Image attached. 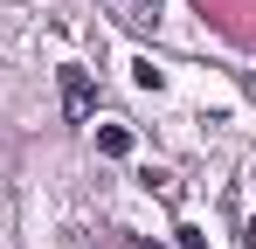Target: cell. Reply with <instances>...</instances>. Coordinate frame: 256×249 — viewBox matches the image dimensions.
<instances>
[{
	"label": "cell",
	"mask_w": 256,
	"mask_h": 249,
	"mask_svg": "<svg viewBox=\"0 0 256 249\" xmlns=\"http://www.w3.org/2000/svg\"><path fill=\"white\" fill-rule=\"evenodd\" d=\"M90 104H97L90 70H76V62H70V70H62V111H70V118H90Z\"/></svg>",
	"instance_id": "1"
},
{
	"label": "cell",
	"mask_w": 256,
	"mask_h": 249,
	"mask_svg": "<svg viewBox=\"0 0 256 249\" xmlns=\"http://www.w3.org/2000/svg\"><path fill=\"white\" fill-rule=\"evenodd\" d=\"M118 21H125L132 35H146V28H160V0H104Z\"/></svg>",
	"instance_id": "2"
},
{
	"label": "cell",
	"mask_w": 256,
	"mask_h": 249,
	"mask_svg": "<svg viewBox=\"0 0 256 249\" xmlns=\"http://www.w3.org/2000/svg\"><path fill=\"white\" fill-rule=\"evenodd\" d=\"M97 152H104V160H125V152H132V132H125V124H104V132H97Z\"/></svg>",
	"instance_id": "3"
},
{
	"label": "cell",
	"mask_w": 256,
	"mask_h": 249,
	"mask_svg": "<svg viewBox=\"0 0 256 249\" xmlns=\"http://www.w3.org/2000/svg\"><path fill=\"white\" fill-rule=\"evenodd\" d=\"M180 249H208V236L201 228H180Z\"/></svg>",
	"instance_id": "4"
},
{
	"label": "cell",
	"mask_w": 256,
	"mask_h": 249,
	"mask_svg": "<svg viewBox=\"0 0 256 249\" xmlns=\"http://www.w3.org/2000/svg\"><path fill=\"white\" fill-rule=\"evenodd\" d=\"M242 249H256V222H242Z\"/></svg>",
	"instance_id": "5"
},
{
	"label": "cell",
	"mask_w": 256,
	"mask_h": 249,
	"mask_svg": "<svg viewBox=\"0 0 256 249\" xmlns=\"http://www.w3.org/2000/svg\"><path fill=\"white\" fill-rule=\"evenodd\" d=\"M242 90H250V97H256V70H250V76H242Z\"/></svg>",
	"instance_id": "6"
}]
</instances>
